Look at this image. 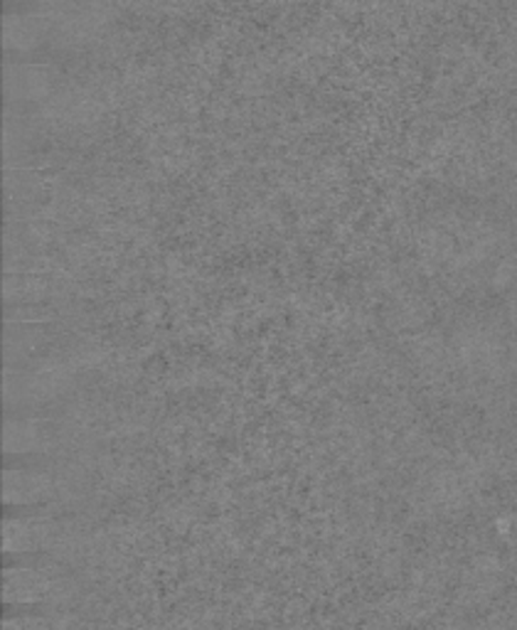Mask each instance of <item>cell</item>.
I'll return each instance as SVG.
<instances>
[{"instance_id": "obj_1", "label": "cell", "mask_w": 517, "mask_h": 630, "mask_svg": "<svg viewBox=\"0 0 517 630\" xmlns=\"http://www.w3.org/2000/svg\"><path fill=\"white\" fill-rule=\"evenodd\" d=\"M52 84H55V72L45 64L30 62H10L6 67V94L10 102H38L45 99Z\"/></svg>"}, {"instance_id": "obj_8", "label": "cell", "mask_w": 517, "mask_h": 630, "mask_svg": "<svg viewBox=\"0 0 517 630\" xmlns=\"http://www.w3.org/2000/svg\"><path fill=\"white\" fill-rule=\"evenodd\" d=\"M13 3H25V0H13Z\"/></svg>"}, {"instance_id": "obj_6", "label": "cell", "mask_w": 517, "mask_h": 630, "mask_svg": "<svg viewBox=\"0 0 517 630\" xmlns=\"http://www.w3.org/2000/svg\"><path fill=\"white\" fill-rule=\"evenodd\" d=\"M55 439V429L50 424H18L8 421L6 446L10 453H40Z\"/></svg>"}, {"instance_id": "obj_7", "label": "cell", "mask_w": 517, "mask_h": 630, "mask_svg": "<svg viewBox=\"0 0 517 630\" xmlns=\"http://www.w3.org/2000/svg\"><path fill=\"white\" fill-rule=\"evenodd\" d=\"M3 630H50V626L45 623V618H6L3 621Z\"/></svg>"}, {"instance_id": "obj_3", "label": "cell", "mask_w": 517, "mask_h": 630, "mask_svg": "<svg viewBox=\"0 0 517 630\" xmlns=\"http://www.w3.org/2000/svg\"><path fill=\"white\" fill-rule=\"evenodd\" d=\"M48 18L38 13L6 15L3 20V45L8 52H32L42 45L48 35Z\"/></svg>"}, {"instance_id": "obj_5", "label": "cell", "mask_w": 517, "mask_h": 630, "mask_svg": "<svg viewBox=\"0 0 517 630\" xmlns=\"http://www.w3.org/2000/svg\"><path fill=\"white\" fill-rule=\"evenodd\" d=\"M52 591V581L35 567H8L6 569V601L8 604H38L45 601Z\"/></svg>"}, {"instance_id": "obj_4", "label": "cell", "mask_w": 517, "mask_h": 630, "mask_svg": "<svg viewBox=\"0 0 517 630\" xmlns=\"http://www.w3.org/2000/svg\"><path fill=\"white\" fill-rule=\"evenodd\" d=\"M52 535V520L30 517V520H6L3 522V540L6 549L13 554H32Z\"/></svg>"}, {"instance_id": "obj_2", "label": "cell", "mask_w": 517, "mask_h": 630, "mask_svg": "<svg viewBox=\"0 0 517 630\" xmlns=\"http://www.w3.org/2000/svg\"><path fill=\"white\" fill-rule=\"evenodd\" d=\"M3 495L8 505H45V500L55 495V485L50 476L38 468H25V471L8 468Z\"/></svg>"}]
</instances>
